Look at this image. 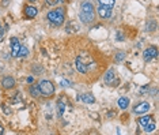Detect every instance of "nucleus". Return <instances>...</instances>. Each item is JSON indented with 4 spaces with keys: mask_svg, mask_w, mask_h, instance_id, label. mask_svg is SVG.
<instances>
[{
    "mask_svg": "<svg viewBox=\"0 0 159 135\" xmlns=\"http://www.w3.org/2000/svg\"><path fill=\"white\" fill-rule=\"evenodd\" d=\"M46 21L52 26H61L66 21V7H57L55 10H50L46 14Z\"/></svg>",
    "mask_w": 159,
    "mask_h": 135,
    "instance_id": "obj_1",
    "label": "nucleus"
},
{
    "mask_svg": "<svg viewBox=\"0 0 159 135\" xmlns=\"http://www.w3.org/2000/svg\"><path fill=\"white\" fill-rule=\"evenodd\" d=\"M103 82L110 87H117L118 85H120V78L116 75L114 68H109V70L106 71V74H105V76H103Z\"/></svg>",
    "mask_w": 159,
    "mask_h": 135,
    "instance_id": "obj_2",
    "label": "nucleus"
},
{
    "mask_svg": "<svg viewBox=\"0 0 159 135\" xmlns=\"http://www.w3.org/2000/svg\"><path fill=\"white\" fill-rule=\"evenodd\" d=\"M38 87H39V92H41V96L49 97L55 93V85H53L52 81H48V79H42L38 83Z\"/></svg>",
    "mask_w": 159,
    "mask_h": 135,
    "instance_id": "obj_3",
    "label": "nucleus"
},
{
    "mask_svg": "<svg viewBox=\"0 0 159 135\" xmlns=\"http://www.w3.org/2000/svg\"><path fill=\"white\" fill-rule=\"evenodd\" d=\"M155 57H158V48L155 45H150L148 48L144 49V52H143V59H144V61L150 63V61L154 60Z\"/></svg>",
    "mask_w": 159,
    "mask_h": 135,
    "instance_id": "obj_4",
    "label": "nucleus"
},
{
    "mask_svg": "<svg viewBox=\"0 0 159 135\" xmlns=\"http://www.w3.org/2000/svg\"><path fill=\"white\" fill-rule=\"evenodd\" d=\"M10 45H11V56L12 57H19V51H20V44L18 37H11L10 38Z\"/></svg>",
    "mask_w": 159,
    "mask_h": 135,
    "instance_id": "obj_5",
    "label": "nucleus"
},
{
    "mask_svg": "<svg viewBox=\"0 0 159 135\" xmlns=\"http://www.w3.org/2000/svg\"><path fill=\"white\" fill-rule=\"evenodd\" d=\"M79 19L84 25H91L95 22V12H84V11H80L79 12Z\"/></svg>",
    "mask_w": 159,
    "mask_h": 135,
    "instance_id": "obj_6",
    "label": "nucleus"
},
{
    "mask_svg": "<svg viewBox=\"0 0 159 135\" xmlns=\"http://www.w3.org/2000/svg\"><path fill=\"white\" fill-rule=\"evenodd\" d=\"M23 14H25V18H26V19H34L38 14V10L29 3V4H26L23 7Z\"/></svg>",
    "mask_w": 159,
    "mask_h": 135,
    "instance_id": "obj_7",
    "label": "nucleus"
},
{
    "mask_svg": "<svg viewBox=\"0 0 159 135\" xmlns=\"http://www.w3.org/2000/svg\"><path fill=\"white\" fill-rule=\"evenodd\" d=\"M0 85L4 90H11L15 87V79L12 78L11 75H6L2 78V82H0Z\"/></svg>",
    "mask_w": 159,
    "mask_h": 135,
    "instance_id": "obj_8",
    "label": "nucleus"
},
{
    "mask_svg": "<svg viewBox=\"0 0 159 135\" xmlns=\"http://www.w3.org/2000/svg\"><path fill=\"white\" fill-rule=\"evenodd\" d=\"M151 105L150 103H147V101H143V103H139L135 105V108H133V113L136 115H143V113H147L148 111H150Z\"/></svg>",
    "mask_w": 159,
    "mask_h": 135,
    "instance_id": "obj_9",
    "label": "nucleus"
},
{
    "mask_svg": "<svg viewBox=\"0 0 159 135\" xmlns=\"http://www.w3.org/2000/svg\"><path fill=\"white\" fill-rule=\"evenodd\" d=\"M97 12H98V15L102 18V19H109L111 17V8L110 7H106V6H99L98 8H97Z\"/></svg>",
    "mask_w": 159,
    "mask_h": 135,
    "instance_id": "obj_10",
    "label": "nucleus"
},
{
    "mask_svg": "<svg viewBox=\"0 0 159 135\" xmlns=\"http://www.w3.org/2000/svg\"><path fill=\"white\" fill-rule=\"evenodd\" d=\"M29 93H30V96L34 97V98L41 97V92H39L38 83H37V85H31V83H30V86H29Z\"/></svg>",
    "mask_w": 159,
    "mask_h": 135,
    "instance_id": "obj_11",
    "label": "nucleus"
},
{
    "mask_svg": "<svg viewBox=\"0 0 159 135\" xmlns=\"http://www.w3.org/2000/svg\"><path fill=\"white\" fill-rule=\"evenodd\" d=\"M117 105H118V108L124 111V109H126L129 107V98L128 97H120L117 100Z\"/></svg>",
    "mask_w": 159,
    "mask_h": 135,
    "instance_id": "obj_12",
    "label": "nucleus"
},
{
    "mask_svg": "<svg viewBox=\"0 0 159 135\" xmlns=\"http://www.w3.org/2000/svg\"><path fill=\"white\" fill-rule=\"evenodd\" d=\"M80 100L84 104H94L95 103V97H94L91 93H86V94H83V96H80Z\"/></svg>",
    "mask_w": 159,
    "mask_h": 135,
    "instance_id": "obj_13",
    "label": "nucleus"
},
{
    "mask_svg": "<svg viewBox=\"0 0 159 135\" xmlns=\"http://www.w3.org/2000/svg\"><path fill=\"white\" fill-rule=\"evenodd\" d=\"M94 6H93V3H90V2H83L82 4H80V11H84V12H94Z\"/></svg>",
    "mask_w": 159,
    "mask_h": 135,
    "instance_id": "obj_14",
    "label": "nucleus"
},
{
    "mask_svg": "<svg viewBox=\"0 0 159 135\" xmlns=\"http://www.w3.org/2000/svg\"><path fill=\"white\" fill-rule=\"evenodd\" d=\"M157 30V21L155 19H150V21H147V23H146V31L148 33H152Z\"/></svg>",
    "mask_w": 159,
    "mask_h": 135,
    "instance_id": "obj_15",
    "label": "nucleus"
},
{
    "mask_svg": "<svg viewBox=\"0 0 159 135\" xmlns=\"http://www.w3.org/2000/svg\"><path fill=\"white\" fill-rule=\"evenodd\" d=\"M152 116H151V115H146V116H142V118H139V119H137V123H139V124L140 126H146V124H148V123H150V122H152Z\"/></svg>",
    "mask_w": 159,
    "mask_h": 135,
    "instance_id": "obj_16",
    "label": "nucleus"
},
{
    "mask_svg": "<svg viewBox=\"0 0 159 135\" xmlns=\"http://www.w3.org/2000/svg\"><path fill=\"white\" fill-rule=\"evenodd\" d=\"M64 111H66V103L60 98V100H57V112H59V118L63 116Z\"/></svg>",
    "mask_w": 159,
    "mask_h": 135,
    "instance_id": "obj_17",
    "label": "nucleus"
},
{
    "mask_svg": "<svg viewBox=\"0 0 159 135\" xmlns=\"http://www.w3.org/2000/svg\"><path fill=\"white\" fill-rule=\"evenodd\" d=\"M98 3H99V6H106V7L113 8L116 4V0H98Z\"/></svg>",
    "mask_w": 159,
    "mask_h": 135,
    "instance_id": "obj_18",
    "label": "nucleus"
},
{
    "mask_svg": "<svg viewBox=\"0 0 159 135\" xmlns=\"http://www.w3.org/2000/svg\"><path fill=\"white\" fill-rule=\"evenodd\" d=\"M66 2V0H45V3H46V6H49V7H55V6H60V4H63V3Z\"/></svg>",
    "mask_w": 159,
    "mask_h": 135,
    "instance_id": "obj_19",
    "label": "nucleus"
},
{
    "mask_svg": "<svg viewBox=\"0 0 159 135\" xmlns=\"http://www.w3.org/2000/svg\"><path fill=\"white\" fill-rule=\"evenodd\" d=\"M125 59V52L124 51H118L117 53H116V56H114V60L117 61V63H120V61H122Z\"/></svg>",
    "mask_w": 159,
    "mask_h": 135,
    "instance_id": "obj_20",
    "label": "nucleus"
},
{
    "mask_svg": "<svg viewBox=\"0 0 159 135\" xmlns=\"http://www.w3.org/2000/svg\"><path fill=\"white\" fill-rule=\"evenodd\" d=\"M155 127H157V126H155V123L154 122H150L148 124L144 126V131H146V133H152V131L155 130Z\"/></svg>",
    "mask_w": 159,
    "mask_h": 135,
    "instance_id": "obj_21",
    "label": "nucleus"
},
{
    "mask_svg": "<svg viewBox=\"0 0 159 135\" xmlns=\"http://www.w3.org/2000/svg\"><path fill=\"white\" fill-rule=\"evenodd\" d=\"M22 101V96H20V93H16L15 96H14V98H11V104H18Z\"/></svg>",
    "mask_w": 159,
    "mask_h": 135,
    "instance_id": "obj_22",
    "label": "nucleus"
},
{
    "mask_svg": "<svg viewBox=\"0 0 159 135\" xmlns=\"http://www.w3.org/2000/svg\"><path fill=\"white\" fill-rule=\"evenodd\" d=\"M29 53V49L26 48V46H20V51H19V57H26Z\"/></svg>",
    "mask_w": 159,
    "mask_h": 135,
    "instance_id": "obj_23",
    "label": "nucleus"
},
{
    "mask_svg": "<svg viewBox=\"0 0 159 135\" xmlns=\"http://www.w3.org/2000/svg\"><path fill=\"white\" fill-rule=\"evenodd\" d=\"M72 27H74V30H75V31H78V30H79L78 25H75V23H74V22H70V23H68V26H67V29H66V30H67L68 33H70V30H71V29H72Z\"/></svg>",
    "mask_w": 159,
    "mask_h": 135,
    "instance_id": "obj_24",
    "label": "nucleus"
},
{
    "mask_svg": "<svg viewBox=\"0 0 159 135\" xmlns=\"http://www.w3.org/2000/svg\"><path fill=\"white\" fill-rule=\"evenodd\" d=\"M124 34H122V31H117V34H116V40L117 41H124Z\"/></svg>",
    "mask_w": 159,
    "mask_h": 135,
    "instance_id": "obj_25",
    "label": "nucleus"
},
{
    "mask_svg": "<svg viewBox=\"0 0 159 135\" xmlns=\"http://www.w3.org/2000/svg\"><path fill=\"white\" fill-rule=\"evenodd\" d=\"M60 85H61V87H68V86H71V83L66 81V79H63V81H60Z\"/></svg>",
    "mask_w": 159,
    "mask_h": 135,
    "instance_id": "obj_26",
    "label": "nucleus"
},
{
    "mask_svg": "<svg viewBox=\"0 0 159 135\" xmlns=\"http://www.w3.org/2000/svg\"><path fill=\"white\" fill-rule=\"evenodd\" d=\"M2 108H3V111H4L6 115H10V113H11V111H10V109H7V105H6V104H2Z\"/></svg>",
    "mask_w": 159,
    "mask_h": 135,
    "instance_id": "obj_27",
    "label": "nucleus"
},
{
    "mask_svg": "<svg viewBox=\"0 0 159 135\" xmlns=\"http://www.w3.org/2000/svg\"><path fill=\"white\" fill-rule=\"evenodd\" d=\"M26 82L29 83V85H30V83L34 82V78H33V76H27V78H26Z\"/></svg>",
    "mask_w": 159,
    "mask_h": 135,
    "instance_id": "obj_28",
    "label": "nucleus"
},
{
    "mask_svg": "<svg viewBox=\"0 0 159 135\" xmlns=\"http://www.w3.org/2000/svg\"><path fill=\"white\" fill-rule=\"evenodd\" d=\"M10 4V0H2V6L3 7H7Z\"/></svg>",
    "mask_w": 159,
    "mask_h": 135,
    "instance_id": "obj_29",
    "label": "nucleus"
},
{
    "mask_svg": "<svg viewBox=\"0 0 159 135\" xmlns=\"http://www.w3.org/2000/svg\"><path fill=\"white\" fill-rule=\"evenodd\" d=\"M3 34H4V29H2V25H0V38L3 37Z\"/></svg>",
    "mask_w": 159,
    "mask_h": 135,
    "instance_id": "obj_30",
    "label": "nucleus"
},
{
    "mask_svg": "<svg viewBox=\"0 0 159 135\" xmlns=\"http://www.w3.org/2000/svg\"><path fill=\"white\" fill-rule=\"evenodd\" d=\"M3 134H4V128H3V127L0 126V135H3Z\"/></svg>",
    "mask_w": 159,
    "mask_h": 135,
    "instance_id": "obj_31",
    "label": "nucleus"
},
{
    "mask_svg": "<svg viewBox=\"0 0 159 135\" xmlns=\"http://www.w3.org/2000/svg\"><path fill=\"white\" fill-rule=\"evenodd\" d=\"M29 3H30V4H33V3H35V2H38V0H27Z\"/></svg>",
    "mask_w": 159,
    "mask_h": 135,
    "instance_id": "obj_32",
    "label": "nucleus"
}]
</instances>
